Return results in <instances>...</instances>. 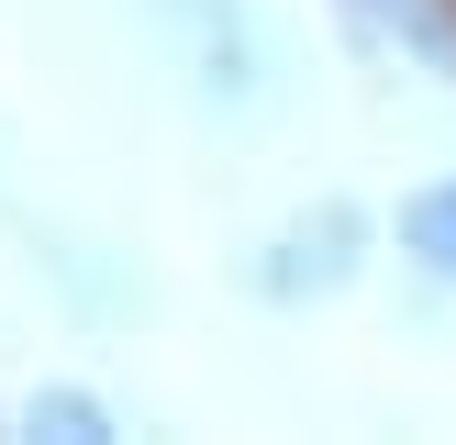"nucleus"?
I'll return each mask as SVG.
<instances>
[{
    "mask_svg": "<svg viewBox=\"0 0 456 445\" xmlns=\"http://www.w3.org/2000/svg\"><path fill=\"white\" fill-rule=\"evenodd\" d=\"M156 34L190 56L200 101L212 111H267V78H279V56H267V22L245 12V0H145Z\"/></svg>",
    "mask_w": 456,
    "mask_h": 445,
    "instance_id": "f257e3e1",
    "label": "nucleus"
},
{
    "mask_svg": "<svg viewBox=\"0 0 456 445\" xmlns=\"http://www.w3.org/2000/svg\"><path fill=\"white\" fill-rule=\"evenodd\" d=\"M356 256H368V212H356V200H312L301 222H279V234L245 256V289L301 312V301H334V289L356 279Z\"/></svg>",
    "mask_w": 456,
    "mask_h": 445,
    "instance_id": "f03ea898",
    "label": "nucleus"
},
{
    "mask_svg": "<svg viewBox=\"0 0 456 445\" xmlns=\"http://www.w3.org/2000/svg\"><path fill=\"white\" fill-rule=\"evenodd\" d=\"M356 44L368 56H401L423 78H456V0H346Z\"/></svg>",
    "mask_w": 456,
    "mask_h": 445,
    "instance_id": "7ed1b4c3",
    "label": "nucleus"
},
{
    "mask_svg": "<svg viewBox=\"0 0 456 445\" xmlns=\"http://www.w3.org/2000/svg\"><path fill=\"white\" fill-rule=\"evenodd\" d=\"M401 256H412L423 279H456V178H423V190L401 200Z\"/></svg>",
    "mask_w": 456,
    "mask_h": 445,
    "instance_id": "20e7f679",
    "label": "nucleus"
},
{
    "mask_svg": "<svg viewBox=\"0 0 456 445\" xmlns=\"http://www.w3.org/2000/svg\"><path fill=\"white\" fill-rule=\"evenodd\" d=\"M22 434H56V445H111V434H123V412H111L101 390H34V400H22Z\"/></svg>",
    "mask_w": 456,
    "mask_h": 445,
    "instance_id": "39448f33",
    "label": "nucleus"
}]
</instances>
